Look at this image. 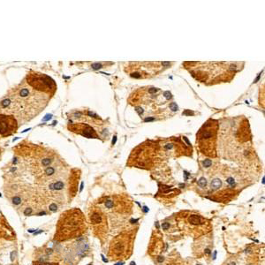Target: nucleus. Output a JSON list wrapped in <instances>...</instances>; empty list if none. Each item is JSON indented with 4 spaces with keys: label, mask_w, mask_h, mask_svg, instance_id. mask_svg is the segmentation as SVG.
I'll use <instances>...</instances> for the list:
<instances>
[{
    "label": "nucleus",
    "mask_w": 265,
    "mask_h": 265,
    "mask_svg": "<svg viewBox=\"0 0 265 265\" xmlns=\"http://www.w3.org/2000/svg\"><path fill=\"white\" fill-rule=\"evenodd\" d=\"M56 91L54 80L46 74L30 71L0 100V113L14 116L19 126L25 125L46 108Z\"/></svg>",
    "instance_id": "1"
},
{
    "label": "nucleus",
    "mask_w": 265,
    "mask_h": 265,
    "mask_svg": "<svg viewBox=\"0 0 265 265\" xmlns=\"http://www.w3.org/2000/svg\"><path fill=\"white\" fill-rule=\"evenodd\" d=\"M233 123L227 124L225 130L221 126L218 131V139L220 138V149L226 147L222 150V153L226 154L225 158L234 160L242 156L251 158V155L254 153L252 150V135L248 120L244 116L233 118Z\"/></svg>",
    "instance_id": "2"
},
{
    "label": "nucleus",
    "mask_w": 265,
    "mask_h": 265,
    "mask_svg": "<svg viewBox=\"0 0 265 265\" xmlns=\"http://www.w3.org/2000/svg\"><path fill=\"white\" fill-rule=\"evenodd\" d=\"M183 65L196 80L209 86L231 81L244 62H185Z\"/></svg>",
    "instance_id": "3"
},
{
    "label": "nucleus",
    "mask_w": 265,
    "mask_h": 265,
    "mask_svg": "<svg viewBox=\"0 0 265 265\" xmlns=\"http://www.w3.org/2000/svg\"><path fill=\"white\" fill-rule=\"evenodd\" d=\"M170 98L171 95L168 91H163L156 87H142L131 94L128 103L131 105L135 106L136 112L141 117H142L148 108H150V116L147 119L149 121L155 119L160 112L162 115H164L160 111L159 107L165 105Z\"/></svg>",
    "instance_id": "4"
},
{
    "label": "nucleus",
    "mask_w": 265,
    "mask_h": 265,
    "mask_svg": "<svg viewBox=\"0 0 265 265\" xmlns=\"http://www.w3.org/2000/svg\"><path fill=\"white\" fill-rule=\"evenodd\" d=\"M86 230L84 215L78 208H73L61 215L57 226L55 239L65 241L80 237Z\"/></svg>",
    "instance_id": "5"
},
{
    "label": "nucleus",
    "mask_w": 265,
    "mask_h": 265,
    "mask_svg": "<svg viewBox=\"0 0 265 265\" xmlns=\"http://www.w3.org/2000/svg\"><path fill=\"white\" fill-rule=\"evenodd\" d=\"M220 124L217 119L208 118L196 133V146L200 153L210 158L217 157V142Z\"/></svg>",
    "instance_id": "6"
},
{
    "label": "nucleus",
    "mask_w": 265,
    "mask_h": 265,
    "mask_svg": "<svg viewBox=\"0 0 265 265\" xmlns=\"http://www.w3.org/2000/svg\"><path fill=\"white\" fill-rule=\"evenodd\" d=\"M71 122L68 123L67 129L72 132L80 134L89 139H101V133L95 129L96 126L101 128L103 121L96 114L89 112H79L72 115Z\"/></svg>",
    "instance_id": "7"
},
{
    "label": "nucleus",
    "mask_w": 265,
    "mask_h": 265,
    "mask_svg": "<svg viewBox=\"0 0 265 265\" xmlns=\"http://www.w3.org/2000/svg\"><path fill=\"white\" fill-rule=\"evenodd\" d=\"M171 64L169 62H130L125 67V71L132 78L148 79L163 73Z\"/></svg>",
    "instance_id": "8"
},
{
    "label": "nucleus",
    "mask_w": 265,
    "mask_h": 265,
    "mask_svg": "<svg viewBox=\"0 0 265 265\" xmlns=\"http://www.w3.org/2000/svg\"><path fill=\"white\" fill-rule=\"evenodd\" d=\"M134 232L126 231L118 234L112 240L109 247V257L112 261H120L128 258L132 254Z\"/></svg>",
    "instance_id": "9"
},
{
    "label": "nucleus",
    "mask_w": 265,
    "mask_h": 265,
    "mask_svg": "<svg viewBox=\"0 0 265 265\" xmlns=\"http://www.w3.org/2000/svg\"><path fill=\"white\" fill-rule=\"evenodd\" d=\"M89 219L97 238L102 240L105 239L108 232V225L107 217L103 209L100 207L91 208L89 210Z\"/></svg>",
    "instance_id": "10"
},
{
    "label": "nucleus",
    "mask_w": 265,
    "mask_h": 265,
    "mask_svg": "<svg viewBox=\"0 0 265 265\" xmlns=\"http://www.w3.org/2000/svg\"><path fill=\"white\" fill-rule=\"evenodd\" d=\"M19 127L14 116L0 113V139H4L17 132Z\"/></svg>",
    "instance_id": "11"
},
{
    "label": "nucleus",
    "mask_w": 265,
    "mask_h": 265,
    "mask_svg": "<svg viewBox=\"0 0 265 265\" xmlns=\"http://www.w3.org/2000/svg\"><path fill=\"white\" fill-rule=\"evenodd\" d=\"M207 225V221L205 218L197 214H190L186 217L185 226L188 227V229L194 230V228H198L202 230Z\"/></svg>",
    "instance_id": "12"
},
{
    "label": "nucleus",
    "mask_w": 265,
    "mask_h": 265,
    "mask_svg": "<svg viewBox=\"0 0 265 265\" xmlns=\"http://www.w3.org/2000/svg\"><path fill=\"white\" fill-rule=\"evenodd\" d=\"M222 186H223L222 179L220 178H214L210 182V189L212 191H216V190H218L220 187H222Z\"/></svg>",
    "instance_id": "13"
},
{
    "label": "nucleus",
    "mask_w": 265,
    "mask_h": 265,
    "mask_svg": "<svg viewBox=\"0 0 265 265\" xmlns=\"http://www.w3.org/2000/svg\"><path fill=\"white\" fill-rule=\"evenodd\" d=\"M207 184H208V180L205 177H202L200 179H198V186L202 188H204V187H207Z\"/></svg>",
    "instance_id": "14"
},
{
    "label": "nucleus",
    "mask_w": 265,
    "mask_h": 265,
    "mask_svg": "<svg viewBox=\"0 0 265 265\" xmlns=\"http://www.w3.org/2000/svg\"><path fill=\"white\" fill-rule=\"evenodd\" d=\"M202 166L204 168H209L212 166V160L211 159H205L204 161H202Z\"/></svg>",
    "instance_id": "15"
},
{
    "label": "nucleus",
    "mask_w": 265,
    "mask_h": 265,
    "mask_svg": "<svg viewBox=\"0 0 265 265\" xmlns=\"http://www.w3.org/2000/svg\"><path fill=\"white\" fill-rule=\"evenodd\" d=\"M12 202H13V203L14 205H19L21 203V202H22V200H21V198L19 196H14L12 199Z\"/></svg>",
    "instance_id": "16"
},
{
    "label": "nucleus",
    "mask_w": 265,
    "mask_h": 265,
    "mask_svg": "<svg viewBox=\"0 0 265 265\" xmlns=\"http://www.w3.org/2000/svg\"><path fill=\"white\" fill-rule=\"evenodd\" d=\"M49 209H50V211H51V212H56V211L57 210V205L53 202V203L50 204V206H49Z\"/></svg>",
    "instance_id": "17"
},
{
    "label": "nucleus",
    "mask_w": 265,
    "mask_h": 265,
    "mask_svg": "<svg viewBox=\"0 0 265 265\" xmlns=\"http://www.w3.org/2000/svg\"><path fill=\"white\" fill-rule=\"evenodd\" d=\"M32 213H33V208H27L24 209L23 211V214L25 215V216H30V215H32Z\"/></svg>",
    "instance_id": "18"
},
{
    "label": "nucleus",
    "mask_w": 265,
    "mask_h": 265,
    "mask_svg": "<svg viewBox=\"0 0 265 265\" xmlns=\"http://www.w3.org/2000/svg\"><path fill=\"white\" fill-rule=\"evenodd\" d=\"M103 63H96V64H93L92 66L94 69H98V68H102L103 67Z\"/></svg>",
    "instance_id": "19"
},
{
    "label": "nucleus",
    "mask_w": 265,
    "mask_h": 265,
    "mask_svg": "<svg viewBox=\"0 0 265 265\" xmlns=\"http://www.w3.org/2000/svg\"><path fill=\"white\" fill-rule=\"evenodd\" d=\"M162 228H163V230H165V231H166V230H168L169 228H170V224L167 223V222H164V223L162 224Z\"/></svg>",
    "instance_id": "20"
},
{
    "label": "nucleus",
    "mask_w": 265,
    "mask_h": 265,
    "mask_svg": "<svg viewBox=\"0 0 265 265\" xmlns=\"http://www.w3.org/2000/svg\"><path fill=\"white\" fill-rule=\"evenodd\" d=\"M52 253H53V250L51 249H51H50V248L46 249V254H47V255H51Z\"/></svg>",
    "instance_id": "21"
},
{
    "label": "nucleus",
    "mask_w": 265,
    "mask_h": 265,
    "mask_svg": "<svg viewBox=\"0 0 265 265\" xmlns=\"http://www.w3.org/2000/svg\"><path fill=\"white\" fill-rule=\"evenodd\" d=\"M42 231H42V230H41V231H36V232H35V233H34V235H37V234L41 233V232H42Z\"/></svg>",
    "instance_id": "22"
},
{
    "label": "nucleus",
    "mask_w": 265,
    "mask_h": 265,
    "mask_svg": "<svg viewBox=\"0 0 265 265\" xmlns=\"http://www.w3.org/2000/svg\"><path fill=\"white\" fill-rule=\"evenodd\" d=\"M36 230H35V229H30V230H28V232H36Z\"/></svg>",
    "instance_id": "23"
},
{
    "label": "nucleus",
    "mask_w": 265,
    "mask_h": 265,
    "mask_svg": "<svg viewBox=\"0 0 265 265\" xmlns=\"http://www.w3.org/2000/svg\"><path fill=\"white\" fill-rule=\"evenodd\" d=\"M2 151H3L2 149L0 148V160H1V155H2Z\"/></svg>",
    "instance_id": "24"
}]
</instances>
